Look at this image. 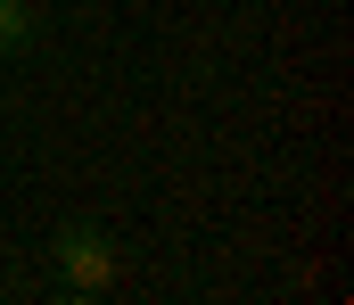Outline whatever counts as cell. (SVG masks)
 Segmentation results:
<instances>
[{"mask_svg": "<svg viewBox=\"0 0 354 305\" xmlns=\"http://www.w3.org/2000/svg\"><path fill=\"white\" fill-rule=\"evenodd\" d=\"M50 256H58V272H66L75 289H107V281H115V239L91 231V223H66V231L50 239Z\"/></svg>", "mask_w": 354, "mask_h": 305, "instance_id": "1", "label": "cell"}, {"mask_svg": "<svg viewBox=\"0 0 354 305\" xmlns=\"http://www.w3.org/2000/svg\"><path fill=\"white\" fill-rule=\"evenodd\" d=\"M25 41H33V17H25L17 0H0V58H17Z\"/></svg>", "mask_w": 354, "mask_h": 305, "instance_id": "2", "label": "cell"}]
</instances>
